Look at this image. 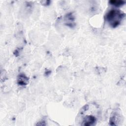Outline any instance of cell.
Listing matches in <instances>:
<instances>
[{"label":"cell","mask_w":126,"mask_h":126,"mask_svg":"<svg viewBox=\"0 0 126 126\" xmlns=\"http://www.w3.org/2000/svg\"><path fill=\"white\" fill-rule=\"evenodd\" d=\"M100 110L94 103L85 105L78 114L77 123L81 126H92L95 125L99 115Z\"/></svg>","instance_id":"obj_1"},{"label":"cell","mask_w":126,"mask_h":126,"mask_svg":"<svg viewBox=\"0 0 126 126\" xmlns=\"http://www.w3.org/2000/svg\"><path fill=\"white\" fill-rule=\"evenodd\" d=\"M27 80H28V78L26 77L24 79H22V77L20 75L19 76V78H18V82L20 85H25L27 83Z\"/></svg>","instance_id":"obj_3"},{"label":"cell","mask_w":126,"mask_h":126,"mask_svg":"<svg viewBox=\"0 0 126 126\" xmlns=\"http://www.w3.org/2000/svg\"><path fill=\"white\" fill-rule=\"evenodd\" d=\"M125 16L124 13L118 9H112L107 14L106 20L110 26L113 28L117 27Z\"/></svg>","instance_id":"obj_2"},{"label":"cell","mask_w":126,"mask_h":126,"mask_svg":"<svg viewBox=\"0 0 126 126\" xmlns=\"http://www.w3.org/2000/svg\"><path fill=\"white\" fill-rule=\"evenodd\" d=\"M110 2L111 3V4L115 5L116 6H120L123 5V3H125L124 1L122 0H111L110 1Z\"/></svg>","instance_id":"obj_4"}]
</instances>
